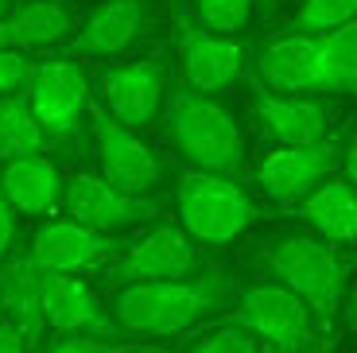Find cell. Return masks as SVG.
<instances>
[{"instance_id":"29","label":"cell","mask_w":357,"mask_h":353,"mask_svg":"<svg viewBox=\"0 0 357 353\" xmlns=\"http://www.w3.org/2000/svg\"><path fill=\"white\" fill-rule=\"evenodd\" d=\"M12 202L4 198V190H0V256L8 253V245H12V237H16V218H12Z\"/></svg>"},{"instance_id":"2","label":"cell","mask_w":357,"mask_h":353,"mask_svg":"<svg viewBox=\"0 0 357 353\" xmlns=\"http://www.w3.org/2000/svg\"><path fill=\"white\" fill-rule=\"evenodd\" d=\"M268 272L307 303L319 326H331L334 310L346 299L349 280L346 260L331 241L314 237V233H284L268 245Z\"/></svg>"},{"instance_id":"22","label":"cell","mask_w":357,"mask_h":353,"mask_svg":"<svg viewBox=\"0 0 357 353\" xmlns=\"http://www.w3.org/2000/svg\"><path fill=\"white\" fill-rule=\"evenodd\" d=\"M319 89L357 93V24L319 39Z\"/></svg>"},{"instance_id":"24","label":"cell","mask_w":357,"mask_h":353,"mask_svg":"<svg viewBox=\"0 0 357 353\" xmlns=\"http://www.w3.org/2000/svg\"><path fill=\"white\" fill-rule=\"evenodd\" d=\"M346 24H357V0H303V8L295 12V31L303 36H331Z\"/></svg>"},{"instance_id":"20","label":"cell","mask_w":357,"mask_h":353,"mask_svg":"<svg viewBox=\"0 0 357 353\" xmlns=\"http://www.w3.org/2000/svg\"><path fill=\"white\" fill-rule=\"evenodd\" d=\"M299 218L314 230V237L331 245H354L357 241V190L349 183L326 179L319 190L303 198Z\"/></svg>"},{"instance_id":"3","label":"cell","mask_w":357,"mask_h":353,"mask_svg":"<svg viewBox=\"0 0 357 353\" xmlns=\"http://www.w3.org/2000/svg\"><path fill=\"white\" fill-rule=\"evenodd\" d=\"M167 136L178 156L210 175H233L245 159V140L233 113L195 89H178L171 98Z\"/></svg>"},{"instance_id":"9","label":"cell","mask_w":357,"mask_h":353,"mask_svg":"<svg viewBox=\"0 0 357 353\" xmlns=\"http://www.w3.org/2000/svg\"><path fill=\"white\" fill-rule=\"evenodd\" d=\"M89 121H93V140H98L105 183H113L125 195H148L160 183V159H155V151L132 128L116 124L105 109H93Z\"/></svg>"},{"instance_id":"15","label":"cell","mask_w":357,"mask_h":353,"mask_svg":"<svg viewBox=\"0 0 357 353\" xmlns=\"http://www.w3.org/2000/svg\"><path fill=\"white\" fill-rule=\"evenodd\" d=\"M257 70L272 93L303 98V89H319V39L291 31L280 36L260 51Z\"/></svg>"},{"instance_id":"14","label":"cell","mask_w":357,"mask_h":353,"mask_svg":"<svg viewBox=\"0 0 357 353\" xmlns=\"http://www.w3.org/2000/svg\"><path fill=\"white\" fill-rule=\"evenodd\" d=\"M241 66H245V51L237 39L214 36L206 27H187L183 31V78H187V89L206 93V98L222 93L241 78Z\"/></svg>"},{"instance_id":"30","label":"cell","mask_w":357,"mask_h":353,"mask_svg":"<svg viewBox=\"0 0 357 353\" xmlns=\"http://www.w3.org/2000/svg\"><path fill=\"white\" fill-rule=\"evenodd\" d=\"M0 353H27V342L12 322H0Z\"/></svg>"},{"instance_id":"8","label":"cell","mask_w":357,"mask_h":353,"mask_svg":"<svg viewBox=\"0 0 357 353\" xmlns=\"http://www.w3.org/2000/svg\"><path fill=\"white\" fill-rule=\"evenodd\" d=\"M63 206L70 213V221L89 225L98 233H113L136 225V221H152L160 213V202L148 195H125L113 183L98 175H74L63 190Z\"/></svg>"},{"instance_id":"17","label":"cell","mask_w":357,"mask_h":353,"mask_svg":"<svg viewBox=\"0 0 357 353\" xmlns=\"http://www.w3.org/2000/svg\"><path fill=\"white\" fill-rule=\"evenodd\" d=\"M0 299H4V315L8 322L24 334L27 345H36L47 330V310H43V272L27 256H12L0 268Z\"/></svg>"},{"instance_id":"34","label":"cell","mask_w":357,"mask_h":353,"mask_svg":"<svg viewBox=\"0 0 357 353\" xmlns=\"http://www.w3.org/2000/svg\"><path fill=\"white\" fill-rule=\"evenodd\" d=\"M0 322H4V299H0Z\"/></svg>"},{"instance_id":"19","label":"cell","mask_w":357,"mask_h":353,"mask_svg":"<svg viewBox=\"0 0 357 353\" xmlns=\"http://www.w3.org/2000/svg\"><path fill=\"white\" fill-rule=\"evenodd\" d=\"M0 190L12 202V210H20V213H51L54 206L63 202L66 183L47 156H24V159L4 163Z\"/></svg>"},{"instance_id":"11","label":"cell","mask_w":357,"mask_h":353,"mask_svg":"<svg viewBox=\"0 0 357 353\" xmlns=\"http://www.w3.org/2000/svg\"><path fill=\"white\" fill-rule=\"evenodd\" d=\"M334 159H338L334 140L276 148L257 167V186L272 202H299V198H307L311 190L322 186V179L334 167Z\"/></svg>"},{"instance_id":"33","label":"cell","mask_w":357,"mask_h":353,"mask_svg":"<svg viewBox=\"0 0 357 353\" xmlns=\"http://www.w3.org/2000/svg\"><path fill=\"white\" fill-rule=\"evenodd\" d=\"M0 51H12V43H8V27L0 24Z\"/></svg>"},{"instance_id":"36","label":"cell","mask_w":357,"mask_h":353,"mask_svg":"<svg viewBox=\"0 0 357 353\" xmlns=\"http://www.w3.org/2000/svg\"><path fill=\"white\" fill-rule=\"evenodd\" d=\"M354 318H357V295H354Z\"/></svg>"},{"instance_id":"12","label":"cell","mask_w":357,"mask_h":353,"mask_svg":"<svg viewBox=\"0 0 357 353\" xmlns=\"http://www.w3.org/2000/svg\"><path fill=\"white\" fill-rule=\"evenodd\" d=\"M163 89H167V74L160 62H125V66L105 70L101 78V98H105L109 117L132 133L155 121L163 105Z\"/></svg>"},{"instance_id":"21","label":"cell","mask_w":357,"mask_h":353,"mask_svg":"<svg viewBox=\"0 0 357 353\" xmlns=\"http://www.w3.org/2000/svg\"><path fill=\"white\" fill-rule=\"evenodd\" d=\"M12 51H31V47H51L70 31V12L59 0H27L4 20Z\"/></svg>"},{"instance_id":"10","label":"cell","mask_w":357,"mask_h":353,"mask_svg":"<svg viewBox=\"0 0 357 353\" xmlns=\"http://www.w3.org/2000/svg\"><path fill=\"white\" fill-rule=\"evenodd\" d=\"M116 241L113 233H98L89 225H78L70 218L47 221L31 241V260L43 276H78L98 268L101 260H113Z\"/></svg>"},{"instance_id":"28","label":"cell","mask_w":357,"mask_h":353,"mask_svg":"<svg viewBox=\"0 0 357 353\" xmlns=\"http://www.w3.org/2000/svg\"><path fill=\"white\" fill-rule=\"evenodd\" d=\"M51 353H113V350L105 342H98V338H63Z\"/></svg>"},{"instance_id":"35","label":"cell","mask_w":357,"mask_h":353,"mask_svg":"<svg viewBox=\"0 0 357 353\" xmlns=\"http://www.w3.org/2000/svg\"><path fill=\"white\" fill-rule=\"evenodd\" d=\"M136 353H163V350H136Z\"/></svg>"},{"instance_id":"4","label":"cell","mask_w":357,"mask_h":353,"mask_svg":"<svg viewBox=\"0 0 357 353\" xmlns=\"http://www.w3.org/2000/svg\"><path fill=\"white\" fill-rule=\"evenodd\" d=\"M178 218L198 245H229L257 221V206L233 183V175L190 171L178 183Z\"/></svg>"},{"instance_id":"37","label":"cell","mask_w":357,"mask_h":353,"mask_svg":"<svg viewBox=\"0 0 357 353\" xmlns=\"http://www.w3.org/2000/svg\"><path fill=\"white\" fill-rule=\"evenodd\" d=\"M113 353H125V350H113Z\"/></svg>"},{"instance_id":"23","label":"cell","mask_w":357,"mask_h":353,"mask_svg":"<svg viewBox=\"0 0 357 353\" xmlns=\"http://www.w3.org/2000/svg\"><path fill=\"white\" fill-rule=\"evenodd\" d=\"M47 144L43 124L36 121L31 105L20 98H4L0 101V159L12 163V159L24 156H39Z\"/></svg>"},{"instance_id":"1","label":"cell","mask_w":357,"mask_h":353,"mask_svg":"<svg viewBox=\"0 0 357 353\" xmlns=\"http://www.w3.org/2000/svg\"><path fill=\"white\" fill-rule=\"evenodd\" d=\"M229 287L222 276H187V280L128 283L113 295V322L128 334L171 338L198 326L225 303Z\"/></svg>"},{"instance_id":"31","label":"cell","mask_w":357,"mask_h":353,"mask_svg":"<svg viewBox=\"0 0 357 353\" xmlns=\"http://www.w3.org/2000/svg\"><path fill=\"white\" fill-rule=\"evenodd\" d=\"M346 175H349V186L357 190V133L349 136V148H346Z\"/></svg>"},{"instance_id":"6","label":"cell","mask_w":357,"mask_h":353,"mask_svg":"<svg viewBox=\"0 0 357 353\" xmlns=\"http://www.w3.org/2000/svg\"><path fill=\"white\" fill-rule=\"evenodd\" d=\"M27 105L43 124L47 136H66L78 128V117L89 105V82L78 70V62L51 59L39 62L27 82Z\"/></svg>"},{"instance_id":"7","label":"cell","mask_w":357,"mask_h":353,"mask_svg":"<svg viewBox=\"0 0 357 353\" xmlns=\"http://www.w3.org/2000/svg\"><path fill=\"white\" fill-rule=\"evenodd\" d=\"M195 245L183 230L160 225L148 237H140L121 260H113L105 272V283L128 287V283H152V280H187L195 276Z\"/></svg>"},{"instance_id":"27","label":"cell","mask_w":357,"mask_h":353,"mask_svg":"<svg viewBox=\"0 0 357 353\" xmlns=\"http://www.w3.org/2000/svg\"><path fill=\"white\" fill-rule=\"evenodd\" d=\"M31 62H27L24 51H0V98H8L16 89H27L31 82Z\"/></svg>"},{"instance_id":"26","label":"cell","mask_w":357,"mask_h":353,"mask_svg":"<svg viewBox=\"0 0 357 353\" xmlns=\"http://www.w3.org/2000/svg\"><path fill=\"white\" fill-rule=\"evenodd\" d=\"M187 353H260V342L241 322H229V326H218L206 338H198Z\"/></svg>"},{"instance_id":"5","label":"cell","mask_w":357,"mask_h":353,"mask_svg":"<svg viewBox=\"0 0 357 353\" xmlns=\"http://www.w3.org/2000/svg\"><path fill=\"white\" fill-rule=\"evenodd\" d=\"M237 322L257 342L268 345V353H319L314 338V315L299 295H291L284 283H249L241 292Z\"/></svg>"},{"instance_id":"18","label":"cell","mask_w":357,"mask_h":353,"mask_svg":"<svg viewBox=\"0 0 357 353\" xmlns=\"http://www.w3.org/2000/svg\"><path fill=\"white\" fill-rule=\"evenodd\" d=\"M144 20H148V12L140 0H109L89 12V20L78 27V36L70 39V54H93V59L121 54L140 36Z\"/></svg>"},{"instance_id":"25","label":"cell","mask_w":357,"mask_h":353,"mask_svg":"<svg viewBox=\"0 0 357 353\" xmlns=\"http://www.w3.org/2000/svg\"><path fill=\"white\" fill-rule=\"evenodd\" d=\"M198 20L206 24V31L214 36H237L252 16V0H195Z\"/></svg>"},{"instance_id":"13","label":"cell","mask_w":357,"mask_h":353,"mask_svg":"<svg viewBox=\"0 0 357 353\" xmlns=\"http://www.w3.org/2000/svg\"><path fill=\"white\" fill-rule=\"evenodd\" d=\"M43 310L47 326L63 338H109L113 334V318L98 303L78 276H43Z\"/></svg>"},{"instance_id":"32","label":"cell","mask_w":357,"mask_h":353,"mask_svg":"<svg viewBox=\"0 0 357 353\" xmlns=\"http://www.w3.org/2000/svg\"><path fill=\"white\" fill-rule=\"evenodd\" d=\"M12 12H16V8H12V0H0V24H4V20L12 16Z\"/></svg>"},{"instance_id":"16","label":"cell","mask_w":357,"mask_h":353,"mask_svg":"<svg viewBox=\"0 0 357 353\" xmlns=\"http://www.w3.org/2000/svg\"><path fill=\"white\" fill-rule=\"evenodd\" d=\"M257 117L264 124V133L272 140H280V148H295V144H319L331 140L326 136V105L311 98H284V93H272V89H260L257 93Z\"/></svg>"}]
</instances>
